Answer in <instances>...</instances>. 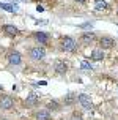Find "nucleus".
<instances>
[{"label":"nucleus","instance_id":"nucleus-1","mask_svg":"<svg viewBox=\"0 0 118 120\" xmlns=\"http://www.w3.org/2000/svg\"><path fill=\"white\" fill-rule=\"evenodd\" d=\"M60 49L63 51V52H77V49H79V41L74 40L72 36H61L60 38Z\"/></svg>","mask_w":118,"mask_h":120},{"label":"nucleus","instance_id":"nucleus-2","mask_svg":"<svg viewBox=\"0 0 118 120\" xmlns=\"http://www.w3.org/2000/svg\"><path fill=\"white\" fill-rule=\"evenodd\" d=\"M27 55H29L30 60L39 62V60H43L46 57V49H44V46H41V44L30 46V48H27Z\"/></svg>","mask_w":118,"mask_h":120},{"label":"nucleus","instance_id":"nucleus-3","mask_svg":"<svg viewBox=\"0 0 118 120\" xmlns=\"http://www.w3.org/2000/svg\"><path fill=\"white\" fill-rule=\"evenodd\" d=\"M54 71L57 73L58 76H65L66 73L69 71V63L66 60H61V59H57L54 62Z\"/></svg>","mask_w":118,"mask_h":120},{"label":"nucleus","instance_id":"nucleus-4","mask_svg":"<svg viewBox=\"0 0 118 120\" xmlns=\"http://www.w3.org/2000/svg\"><path fill=\"white\" fill-rule=\"evenodd\" d=\"M32 38L35 41H38V44H41V46H47L50 43V36L46 32H33L32 33Z\"/></svg>","mask_w":118,"mask_h":120},{"label":"nucleus","instance_id":"nucleus-5","mask_svg":"<svg viewBox=\"0 0 118 120\" xmlns=\"http://www.w3.org/2000/svg\"><path fill=\"white\" fill-rule=\"evenodd\" d=\"M6 60H8V63L11 66H19L22 63V54L19 51H11V52H8V55H6Z\"/></svg>","mask_w":118,"mask_h":120},{"label":"nucleus","instance_id":"nucleus-6","mask_svg":"<svg viewBox=\"0 0 118 120\" xmlns=\"http://www.w3.org/2000/svg\"><path fill=\"white\" fill-rule=\"evenodd\" d=\"M14 108V100L10 95H2L0 96V109L2 111H11Z\"/></svg>","mask_w":118,"mask_h":120},{"label":"nucleus","instance_id":"nucleus-7","mask_svg":"<svg viewBox=\"0 0 118 120\" xmlns=\"http://www.w3.org/2000/svg\"><path fill=\"white\" fill-rule=\"evenodd\" d=\"M79 41L82 43L83 46H88V44H93V43L98 41V36L94 35L93 32H83L82 35L79 36Z\"/></svg>","mask_w":118,"mask_h":120},{"label":"nucleus","instance_id":"nucleus-8","mask_svg":"<svg viewBox=\"0 0 118 120\" xmlns=\"http://www.w3.org/2000/svg\"><path fill=\"white\" fill-rule=\"evenodd\" d=\"M98 44H99V49L106 51V49H113L115 48V40L112 36H101L98 40Z\"/></svg>","mask_w":118,"mask_h":120},{"label":"nucleus","instance_id":"nucleus-9","mask_svg":"<svg viewBox=\"0 0 118 120\" xmlns=\"http://www.w3.org/2000/svg\"><path fill=\"white\" fill-rule=\"evenodd\" d=\"M2 32H3L6 36H10V38H14V36H18L19 33H21V30L13 24H3L2 25Z\"/></svg>","mask_w":118,"mask_h":120},{"label":"nucleus","instance_id":"nucleus-10","mask_svg":"<svg viewBox=\"0 0 118 120\" xmlns=\"http://www.w3.org/2000/svg\"><path fill=\"white\" fill-rule=\"evenodd\" d=\"M38 104H39V96L36 95V93H29L27 98L24 100V106H25V108L32 109V108H36Z\"/></svg>","mask_w":118,"mask_h":120},{"label":"nucleus","instance_id":"nucleus-11","mask_svg":"<svg viewBox=\"0 0 118 120\" xmlns=\"http://www.w3.org/2000/svg\"><path fill=\"white\" fill-rule=\"evenodd\" d=\"M77 101H79V104H80L83 109H87V111L93 109V101H91V98H90L88 95H85V93H80V95L77 96Z\"/></svg>","mask_w":118,"mask_h":120},{"label":"nucleus","instance_id":"nucleus-12","mask_svg":"<svg viewBox=\"0 0 118 120\" xmlns=\"http://www.w3.org/2000/svg\"><path fill=\"white\" fill-rule=\"evenodd\" d=\"M76 101H77V96H76L74 92H68V93H65V96H63V104H65V106H72Z\"/></svg>","mask_w":118,"mask_h":120},{"label":"nucleus","instance_id":"nucleus-13","mask_svg":"<svg viewBox=\"0 0 118 120\" xmlns=\"http://www.w3.org/2000/svg\"><path fill=\"white\" fill-rule=\"evenodd\" d=\"M50 111L47 109H39L38 112L35 114V120H50Z\"/></svg>","mask_w":118,"mask_h":120},{"label":"nucleus","instance_id":"nucleus-14","mask_svg":"<svg viewBox=\"0 0 118 120\" xmlns=\"http://www.w3.org/2000/svg\"><path fill=\"white\" fill-rule=\"evenodd\" d=\"M90 57H91V60H94V62H101V60H104V51H102V49H94Z\"/></svg>","mask_w":118,"mask_h":120},{"label":"nucleus","instance_id":"nucleus-15","mask_svg":"<svg viewBox=\"0 0 118 120\" xmlns=\"http://www.w3.org/2000/svg\"><path fill=\"white\" fill-rule=\"evenodd\" d=\"M107 2L106 0H94V10L96 11H102V10H107Z\"/></svg>","mask_w":118,"mask_h":120},{"label":"nucleus","instance_id":"nucleus-16","mask_svg":"<svg viewBox=\"0 0 118 120\" xmlns=\"http://www.w3.org/2000/svg\"><path fill=\"white\" fill-rule=\"evenodd\" d=\"M46 109H47V111H58V109H60V104L55 101V100H52V101L47 103V108Z\"/></svg>","mask_w":118,"mask_h":120},{"label":"nucleus","instance_id":"nucleus-17","mask_svg":"<svg viewBox=\"0 0 118 120\" xmlns=\"http://www.w3.org/2000/svg\"><path fill=\"white\" fill-rule=\"evenodd\" d=\"M0 8H2V10H5V11H10V13L14 11V6L10 5V3H2V2H0Z\"/></svg>","mask_w":118,"mask_h":120},{"label":"nucleus","instance_id":"nucleus-18","mask_svg":"<svg viewBox=\"0 0 118 120\" xmlns=\"http://www.w3.org/2000/svg\"><path fill=\"white\" fill-rule=\"evenodd\" d=\"M69 120H83V117H82L80 112H72L71 117H69Z\"/></svg>","mask_w":118,"mask_h":120},{"label":"nucleus","instance_id":"nucleus-19","mask_svg":"<svg viewBox=\"0 0 118 120\" xmlns=\"http://www.w3.org/2000/svg\"><path fill=\"white\" fill-rule=\"evenodd\" d=\"M82 68L83 70H93V66L90 65L88 62H82Z\"/></svg>","mask_w":118,"mask_h":120},{"label":"nucleus","instance_id":"nucleus-20","mask_svg":"<svg viewBox=\"0 0 118 120\" xmlns=\"http://www.w3.org/2000/svg\"><path fill=\"white\" fill-rule=\"evenodd\" d=\"M74 2H77V3H80V5H83V3H87L88 0H74Z\"/></svg>","mask_w":118,"mask_h":120},{"label":"nucleus","instance_id":"nucleus-21","mask_svg":"<svg viewBox=\"0 0 118 120\" xmlns=\"http://www.w3.org/2000/svg\"><path fill=\"white\" fill-rule=\"evenodd\" d=\"M0 90H2V92H3V87H2V85H0Z\"/></svg>","mask_w":118,"mask_h":120},{"label":"nucleus","instance_id":"nucleus-22","mask_svg":"<svg viewBox=\"0 0 118 120\" xmlns=\"http://www.w3.org/2000/svg\"><path fill=\"white\" fill-rule=\"evenodd\" d=\"M117 14H118V5H117Z\"/></svg>","mask_w":118,"mask_h":120}]
</instances>
